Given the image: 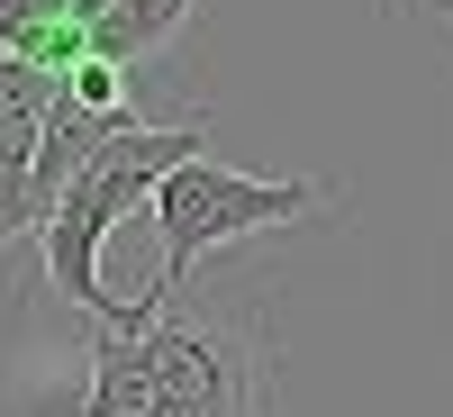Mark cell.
Wrapping results in <instances>:
<instances>
[{
	"label": "cell",
	"instance_id": "3957f363",
	"mask_svg": "<svg viewBox=\"0 0 453 417\" xmlns=\"http://www.w3.org/2000/svg\"><path fill=\"white\" fill-rule=\"evenodd\" d=\"M335 191L326 181H254L218 155H191L155 181V227H164V273L145 299H181V282L200 273L218 245L236 236H263V227H290V218H318Z\"/></svg>",
	"mask_w": 453,
	"mask_h": 417
},
{
	"label": "cell",
	"instance_id": "277c9868",
	"mask_svg": "<svg viewBox=\"0 0 453 417\" xmlns=\"http://www.w3.org/2000/svg\"><path fill=\"white\" fill-rule=\"evenodd\" d=\"M200 0H109V10L91 19V55L109 64H145V55H164L181 27H191Z\"/></svg>",
	"mask_w": 453,
	"mask_h": 417
},
{
	"label": "cell",
	"instance_id": "7a4b0ae2",
	"mask_svg": "<svg viewBox=\"0 0 453 417\" xmlns=\"http://www.w3.org/2000/svg\"><path fill=\"white\" fill-rule=\"evenodd\" d=\"M191 155H209V127H200V119H181V127H127V136H109L100 155L55 191L46 227H36V245H46L55 299H73L91 327H119V318L136 309V299H109V282H100L109 227H119L136 200H155V181H164L173 164H191Z\"/></svg>",
	"mask_w": 453,
	"mask_h": 417
},
{
	"label": "cell",
	"instance_id": "8992f818",
	"mask_svg": "<svg viewBox=\"0 0 453 417\" xmlns=\"http://www.w3.org/2000/svg\"><path fill=\"white\" fill-rule=\"evenodd\" d=\"M73 10H82V19H100V10H109V0H73Z\"/></svg>",
	"mask_w": 453,
	"mask_h": 417
},
{
	"label": "cell",
	"instance_id": "6da1fadb",
	"mask_svg": "<svg viewBox=\"0 0 453 417\" xmlns=\"http://www.w3.org/2000/svg\"><path fill=\"white\" fill-rule=\"evenodd\" d=\"M27 417H273V345L245 299H136L91 336L82 372Z\"/></svg>",
	"mask_w": 453,
	"mask_h": 417
},
{
	"label": "cell",
	"instance_id": "5b68a950",
	"mask_svg": "<svg viewBox=\"0 0 453 417\" xmlns=\"http://www.w3.org/2000/svg\"><path fill=\"white\" fill-rule=\"evenodd\" d=\"M27 145L19 136H0V245L10 236H36V181H27Z\"/></svg>",
	"mask_w": 453,
	"mask_h": 417
}]
</instances>
